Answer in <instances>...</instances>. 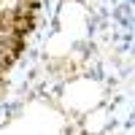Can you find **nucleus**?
I'll list each match as a JSON object with an SVG mask.
<instances>
[{
  "label": "nucleus",
  "mask_w": 135,
  "mask_h": 135,
  "mask_svg": "<svg viewBox=\"0 0 135 135\" xmlns=\"http://www.w3.org/2000/svg\"><path fill=\"white\" fill-rule=\"evenodd\" d=\"M0 92H3V81H0Z\"/></svg>",
  "instance_id": "obj_1"
}]
</instances>
